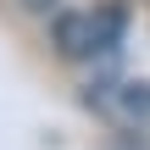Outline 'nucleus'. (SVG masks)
<instances>
[{"label": "nucleus", "mask_w": 150, "mask_h": 150, "mask_svg": "<svg viewBox=\"0 0 150 150\" xmlns=\"http://www.w3.org/2000/svg\"><path fill=\"white\" fill-rule=\"evenodd\" d=\"M122 45V11L100 6V11H67L56 22V50L67 61H106Z\"/></svg>", "instance_id": "f257e3e1"}, {"label": "nucleus", "mask_w": 150, "mask_h": 150, "mask_svg": "<svg viewBox=\"0 0 150 150\" xmlns=\"http://www.w3.org/2000/svg\"><path fill=\"white\" fill-rule=\"evenodd\" d=\"M89 100L122 128H145L150 122V83H100V89H89Z\"/></svg>", "instance_id": "f03ea898"}, {"label": "nucleus", "mask_w": 150, "mask_h": 150, "mask_svg": "<svg viewBox=\"0 0 150 150\" xmlns=\"http://www.w3.org/2000/svg\"><path fill=\"white\" fill-rule=\"evenodd\" d=\"M111 150H150V145H139V139H111Z\"/></svg>", "instance_id": "7ed1b4c3"}]
</instances>
